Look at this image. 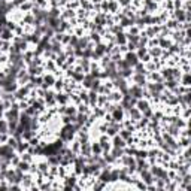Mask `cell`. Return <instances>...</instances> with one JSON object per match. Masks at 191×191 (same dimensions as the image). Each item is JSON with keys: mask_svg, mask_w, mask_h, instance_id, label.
I'll list each match as a JSON object with an SVG mask.
<instances>
[{"mask_svg": "<svg viewBox=\"0 0 191 191\" xmlns=\"http://www.w3.org/2000/svg\"><path fill=\"white\" fill-rule=\"evenodd\" d=\"M0 130H2V131H0L2 134H5V133L8 131V124H6L5 121H0Z\"/></svg>", "mask_w": 191, "mask_h": 191, "instance_id": "6", "label": "cell"}, {"mask_svg": "<svg viewBox=\"0 0 191 191\" xmlns=\"http://www.w3.org/2000/svg\"><path fill=\"white\" fill-rule=\"evenodd\" d=\"M130 0H118V3H121V5H129Z\"/></svg>", "mask_w": 191, "mask_h": 191, "instance_id": "10", "label": "cell"}, {"mask_svg": "<svg viewBox=\"0 0 191 191\" xmlns=\"http://www.w3.org/2000/svg\"><path fill=\"white\" fill-rule=\"evenodd\" d=\"M139 109L140 111H146L148 109V103L146 102H139Z\"/></svg>", "mask_w": 191, "mask_h": 191, "instance_id": "7", "label": "cell"}, {"mask_svg": "<svg viewBox=\"0 0 191 191\" xmlns=\"http://www.w3.org/2000/svg\"><path fill=\"white\" fill-rule=\"evenodd\" d=\"M93 151H94V152H100V151H102V146H100V145H93Z\"/></svg>", "mask_w": 191, "mask_h": 191, "instance_id": "9", "label": "cell"}, {"mask_svg": "<svg viewBox=\"0 0 191 191\" xmlns=\"http://www.w3.org/2000/svg\"><path fill=\"white\" fill-rule=\"evenodd\" d=\"M113 116L118 119V121H119V119H121V116H123V113H121V111H119V109H116L115 112H113Z\"/></svg>", "mask_w": 191, "mask_h": 191, "instance_id": "8", "label": "cell"}, {"mask_svg": "<svg viewBox=\"0 0 191 191\" xmlns=\"http://www.w3.org/2000/svg\"><path fill=\"white\" fill-rule=\"evenodd\" d=\"M130 94H133V97H136V99H139V97H142V94H143V91L137 87V85H133L131 88H130Z\"/></svg>", "mask_w": 191, "mask_h": 191, "instance_id": "2", "label": "cell"}, {"mask_svg": "<svg viewBox=\"0 0 191 191\" xmlns=\"http://www.w3.org/2000/svg\"><path fill=\"white\" fill-rule=\"evenodd\" d=\"M142 181H145L146 184H151L154 179H152V175L149 173V172H146V169L142 172Z\"/></svg>", "mask_w": 191, "mask_h": 191, "instance_id": "3", "label": "cell"}, {"mask_svg": "<svg viewBox=\"0 0 191 191\" xmlns=\"http://www.w3.org/2000/svg\"><path fill=\"white\" fill-rule=\"evenodd\" d=\"M14 157V148L9 145H3V146H0V158H5V160H9Z\"/></svg>", "mask_w": 191, "mask_h": 191, "instance_id": "1", "label": "cell"}, {"mask_svg": "<svg viewBox=\"0 0 191 191\" xmlns=\"http://www.w3.org/2000/svg\"><path fill=\"white\" fill-rule=\"evenodd\" d=\"M29 167H30V166H29V163H27V161H24V160H22L21 163H18V169H19V170H22V172L29 170Z\"/></svg>", "mask_w": 191, "mask_h": 191, "instance_id": "4", "label": "cell"}, {"mask_svg": "<svg viewBox=\"0 0 191 191\" xmlns=\"http://www.w3.org/2000/svg\"><path fill=\"white\" fill-rule=\"evenodd\" d=\"M113 145H115V148H119V146H124V140L121 139V137H115V143H113Z\"/></svg>", "mask_w": 191, "mask_h": 191, "instance_id": "5", "label": "cell"}]
</instances>
